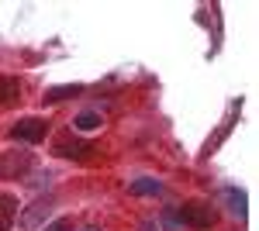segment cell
<instances>
[{
    "label": "cell",
    "instance_id": "5",
    "mask_svg": "<svg viewBox=\"0 0 259 231\" xmlns=\"http://www.w3.org/2000/svg\"><path fill=\"white\" fill-rule=\"evenodd\" d=\"M90 152H97L90 142H76V138H59L56 142V155H62V159H83Z\"/></svg>",
    "mask_w": 259,
    "mask_h": 231
},
{
    "label": "cell",
    "instance_id": "6",
    "mask_svg": "<svg viewBox=\"0 0 259 231\" xmlns=\"http://www.w3.org/2000/svg\"><path fill=\"white\" fill-rule=\"evenodd\" d=\"M14 221H18V200L11 193H0V231H11Z\"/></svg>",
    "mask_w": 259,
    "mask_h": 231
},
{
    "label": "cell",
    "instance_id": "12",
    "mask_svg": "<svg viewBox=\"0 0 259 231\" xmlns=\"http://www.w3.org/2000/svg\"><path fill=\"white\" fill-rule=\"evenodd\" d=\"M45 231H73V221H69V217H59V221L45 224Z\"/></svg>",
    "mask_w": 259,
    "mask_h": 231
},
{
    "label": "cell",
    "instance_id": "3",
    "mask_svg": "<svg viewBox=\"0 0 259 231\" xmlns=\"http://www.w3.org/2000/svg\"><path fill=\"white\" fill-rule=\"evenodd\" d=\"M28 169H31V155L28 152H0V176L4 179H14Z\"/></svg>",
    "mask_w": 259,
    "mask_h": 231
},
{
    "label": "cell",
    "instance_id": "9",
    "mask_svg": "<svg viewBox=\"0 0 259 231\" xmlns=\"http://www.w3.org/2000/svg\"><path fill=\"white\" fill-rule=\"evenodd\" d=\"M225 200H228V211L235 214V217H245V193L242 190L228 187V190H225Z\"/></svg>",
    "mask_w": 259,
    "mask_h": 231
},
{
    "label": "cell",
    "instance_id": "4",
    "mask_svg": "<svg viewBox=\"0 0 259 231\" xmlns=\"http://www.w3.org/2000/svg\"><path fill=\"white\" fill-rule=\"evenodd\" d=\"M49 214H52V200H35L28 211L21 214L18 224H21L24 231H35V228H41V224L49 221Z\"/></svg>",
    "mask_w": 259,
    "mask_h": 231
},
{
    "label": "cell",
    "instance_id": "14",
    "mask_svg": "<svg viewBox=\"0 0 259 231\" xmlns=\"http://www.w3.org/2000/svg\"><path fill=\"white\" fill-rule=\"evenodd\" d=\"M83 231H100V228H83Z\"/></svg>",
    "mask_w": 259,
    "mask_h": 231
},
{
    "label": "cell",
    "instance_id": "10",
    "mask_svg": "<svg viewBox=\"0 0 259 231\" xmlns=\"http://www.w3.org/2000/svg\"><path fill=\"white\" fill-rule=\"evenodd\" d=\"M100 124H104V121H100L97 111H83V114L76 117V131H97Z\"/></svg>",
    "mask_w": 259,
    "mask_h": 231
},
{
    "label": "cell",
    "instance_id": "2",
    "mask_svg": "<svg viewBox=\"0 0 259 231\" xmlns=\"http://www.w3.org/2000/svg\"><path fill=\"white\" fill-rule=\"evenodd\" d=\"M45 135H49V121L45 117H21L11 128V138H18V142H41Z\"/></svg>",
    "mask_w": 259,
    "mask_h": 231
},
{
    "label": "cell",
    "instance_id": "7",
    "mask_svg": "<svg viewBox=\"0 0 259 231\" xmlns=\"http://www.w3.org/2000/svg\"><path fill=\"white\" fill-rule=\"evenodd\" d=\"M76 94H83L80 83H62V86L45 90V104H59V100H66V97H76Z\"/></svg>",
    "mask_w": 259,
    "mask_h": 231
},
{
    "label": "cell",
    "instance_id": "1",
    "mask_svg": "<svg viewBox=\"0 0 259 231\" xmlns=\"http://www.w3.org/2000/svg\"><path fill=\"white\" fill-rule=\"evenodd\" d=\"M177 217L183 221V224H187V228L207 231L211 224H214V207H211V204H204V200H187V204L180 207Z\"/></svg>",
    "mask_w": 259,
    "mask_h": 231
},
{
    "label": "cell",
    "instance_id": "11",
    "mask_svg": "<svg viewBox=\"0 0 259 231\" xmlns=\"http://www.w3.org/2000/svg\"><path fill=\"white\" fill-rule=\"evenodd\" d=\"M11 97H18V79L14 76H0V104H7Z\"/></svg>",
    "mask_w": 259,
    "mask_h": 231
},
{
    "label": "cell",
    "instance_id": "13",
    "mask_svg": "<svg viewBox=\"0 0 259 231\" xmlns=\"http://www.w3.org/2000/svg\"><path fill=\"white\" fill-rule=\"evenodd\" d=\"M145 231H159V228H152V224H145Z\"/></svg>",
    "mask_w": 259,
    "mask_h": 231
},
{
    "label": "cell",
    "instance_id": "8",
    "mask_svg": "<svg viewBox=\"0 0 259 231\" xmlns=\"http://www.w3.org/2000/svg\"><path fill=\"white\" fill-rule=\"evenodd\" d=\"M128 190L135 193V197H156V193L162 190V183H159V179H152V176H142V179H135Z\"/></svg>",
    "mask_w": 259,
    "mask_h": 231
}]
</instances>
